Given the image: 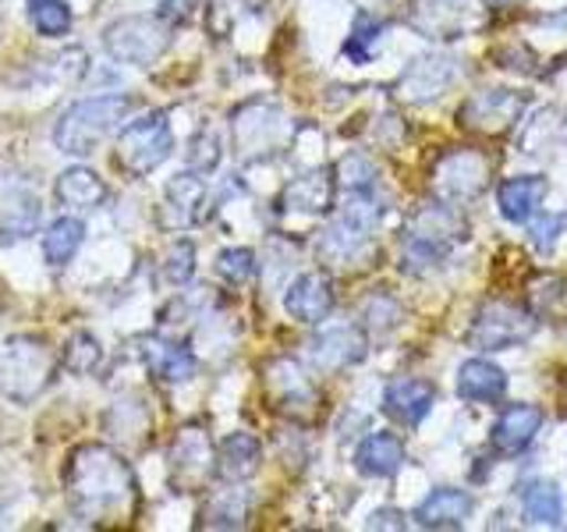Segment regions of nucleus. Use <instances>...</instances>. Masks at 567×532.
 <instances>
[{"mask_svg": "<svg viewBox=\"0 0 567 532\" xmlns=\"http://www.w3.org/2000/svg\"><path fill=\"white\" fill-rule=\"evenodd\" d=\"M64 490L75 519L85 525H124L138 511L135 472L106 443H82L68 458Z\"/></svg>", "mask_w": 567, "mask_h": 532, "instance_id": "1", "label": "nucleus"}, {"mask_svg": "<svg viewBox=\"0 0 567 532\" xmlns=\"http://www.w3.org/2000/svg\"><path fill=\"white\" fill-rule=\"evenodd\" d=\"M61 359L47 341L29 334L8 337L0 345V395L14 405H29L58 380Z\"/></svg>", "mask_w": 567, "mask_h": 532, "instance_id": "2", "label": "nucleus"}, {"mask_svg": "<svg viewBox=\"0 0 567 532\" xmlns=\"http://www.w3.org/2000/svg\"><path fill=\"white\" fill-rule=\"evenodd\" d=\"M135 111L132 96H93L71 103L61 114L58 129H53V142L64 156H89L106 135L121 129V121Z\"/></svg>", "mask_w": 567, "mask_h": 532, "instance_id": "3", "label": "nucleus"}, {"mask_svg": "<svg viewBox=\"0 0 567 532\" xmlns=\"http://www.w3.org/2000/svg\"><path fill=\"white\" fill-rule=\"evenodd\" d=\"M461 238H465V221H461L451 206L436 203L430 209H422L415 217V227L404 235V248H401L404 270H412V274L430 270V266H436L447 256V248Z\"/></svg>", "mask_w": 567, "mask_h": 532, "instance_id": "4", "label": "nucleus"}, {"mask_svg": "<svg viewBox=\"0 0 567 532\" xmlns=\"http://www.w3.org/2000/svg\"><path fill=\"white\" fill-rule=\"evenodd\" d=\"M174 150V132L164 111H150L128 121L117 135V167L132 177H146Z\"/></svg>", "mask_w": 567, "mask_h": 532, "instance_id": "5", "label": "nucleus"}, {"mask_svg": "<svg viewBox=\"0 0 567 532\" xmlns=\"http://www.w3.org/2000/svg\"><path fill=\"white\" fill-rule=\"evenodd\" d=\"M103 47L114 61L132 64V68H150L167 53L171 47V25L164 18L150 14H128L106 25Z\"/></svg>", "mask_w": 567, "mask_h": 532, "instance_id": "6", "label": "nucleus"}, {"mask_svg": "<svg viewBox=\"0 0 567 532\" xmlns=\"http://www.w3.org/2000/svg\"><path fill=\"white\" fill-rule=\"evenodd\" d=\"M167 469H171V487L177 493H199L206 483L217 475V448L206 433V426L188 422L177 430L171 451H167Z\"/></svg>", "mask_w": 567, "mask_h": 532, "instance_id": "7", "label": "nucleus"}, {"mask_svg": "<svg viewBox=\"0 0 567 532\" xmlns=\"http://www.w3.org/2000/svg\"><path fill=\"white\" fill-rule=\"evenodd\" d=\"M412 22L433 40H461L486 25V0H415Z\"/></svg>", "mask_w": 567, "mask_h": 532, "instance_id": "8", "label": "nucleus"}, {"mask_svg": "<svg viewBox=\"0 0 567 532\" xmlns=\"http://www.w3.org/2000/svg\"><path fill=\"white\" fill-rule=\"evenodd\" d=\"M536 330V319H532L528 309L511 306V301H486L483 309L475 313L472 324V345L483 351H501V348H514L532 337Z\"/></svg>", "mask_w": 567, "mask_h": 532, "instance_id": "9", "label": "nucleus"}, {"mask_svg": "<svg viewBox=\"0 0 567 532\" xmlns=\"http://www.w3.org/2000/svg\"><path fill=\"white\" fill-rule=\"evenodd\" d=\"M525 100L511 89H486L461 106V124L478 135H504L522 117Z\"/></svg>", "mask_w": 567, "mask_h": 532, "instance_id": "10", "label": "nucleus"}, {"mask_svg": "<svg viewBox=\"0 0 567 532\" xmlns=\"http://www.w3.org/2000/svg\"><path fill=\"white\" fill-rule=\"evenodd\" d=\"M486 182H489V164L475 150L447 153L436 167V188H440L443 200H451V203L478 200Z\"/></svg>", "mask_w": 567, "mask_h": 532, "instance_id": "11", "label": "nucleus"}, {"mask_svg": "<svg viewBox=\"0 0 567 532\" xmlns=\"http://www.w3.org/2000/svg\"><path fill=\"white\" fill-rule=\"evenodd\" d=\"M266 387H270V398L277 405V412L291 416V419H309L316 412L319 395L295 359L270 362V369H266Z\"/></svg>", "mask_w": 567, "mask_h": 532, "instance_id": "12", "label": "nucleus"}, {"mask_svg": "<svg viewBox=\"0 0 567 532\" xmlns=\"http://www.w3.org/2000/svg\"><path fill=\"white\" fill-rule=\"evenodd\" d=\"M436 401V387L419 377H398L383 390V412L401 426H419Z\"/></svg>", "mask_w": 567, "mask_h": 532, "instance_id": "13", "label": "nucleus"}, {"mask_svg": "<svg viewBox=\"0 0 567 532\" xmlns=\"http://www.w3.org/2000/svg\"><path fill=\"white\" fill-rule=\"evenodd\" d=\"M284 309H288L301 324H323L333 313V284L327 274H301L291 280L288 295H284Z\"/></svg>", "mask_w": 567, "mask_h": 532, "instance_id": "14", "label": "nucleus"}, {"mask_svg": "<svg viewBox=\"0 0 567 532\" xmlns=\"http://www.w3.org/2000/svg\"><path fill=\"white\" fill-rule=\"evenodd\" d=\"M543 426V412L536 405H511L493 422V448L501 454H522L536 440Z\"/></svg>", "mask_w": 567, "mask_h": 532, "instance_id": "15", "label": "nucleus"}, {"mask_svg": "<svg viewBox=\"0 0 567 532\" xmlns=\"http://www.w3.org/2000/svg\"><path fill=\"white\" fill-rule=\"evenodd\" d=\"M475 511V501L457 487H440L415 508V522L425 529H461Z\"/></svg>", "mask_w": 567, "mask_h": 532, "instance_id": "16", "label": "nucleus"}, {"mask_svg": "<svg viewBox=\"0 0 567 532\" xmlns=\"http://www.w3.org/2000/svg\"><path fill=\"white\" fill-rule=\"evenodd\" d=\"M262 466V443L252 433H230L217 448V475L224 483H245Z\"/></svg>", "mask_w": 567, "mask_h": 532, "instance_id": "17", "label": "nucleus"}, {"mask_svg": "<svg viewBox=\"0 0 567 532\" xmlns=\"http://www.w3.org/2000/svg\"><path fill=\"white\" fill-rule=\"evenodd\" d=\"M365 355V337L359 327H333L312 341V362L319 369H344Z\"/></svg>", "mask_w": 567, "mask_h": 532, "instance_id": "18", "label": "nucleus"}, {"mask_svg": "<svg viewBox=\"0 0 567 532\" xmlns=\"http://www.w3.org/2000/svg\"><path fill=\"white\" fill-rule=\"evenodd\" d=\"M333 185H337L333 174L319 167V171L295 177V182L284 188L280 203H284V209H291V213H327L330 203H333Z\"/></svg>", "mask_w": 567, "mask_h": 532, "instance_id": "19", "label": "nucleus"}, {"mask_svg": "<svg viewBox=\"0 0 567 532\" xmlns=\"http://www.w3.org/2000/svg\"><path fill=\"white\" fill-rule=\"evenodd\" d=\"M546 195V177L539 174H522V177H507V182L496 188V203H501V213L514 224H525L532 213L539 209Z\"/></svg>", "mask_w": 567, "mask_h": 532, "instance_id": "20", "label": "nucleus"}, {"mask_svg": "<svg viewBox=\"0 0 567 532\" xmlns=\"http://www.w3.org/2000/svg\"><path fill=\"white\" fill-rule=\"evenodd\" d=\"M507 390V372L489 359H468L457 369V395L465 401H501Z\"/></svg>", "mask_w": 567, "mask_h": 532, "instance_id": "21", "label": "nucleus"}, {"mask_svg": "<svg viewBox=\"0 0 567 532\" xmlns=\"http://www.w3.org/2000/svg\"><path fill=\"white\" fill-rule=\"evenodd\" d=\"M354 466L365 475L390 479L404 466V443L394 433H369L354 451Z\"/></svg>", "mask_w": 567, "mask_h": 532, "instance_id": "22", "label": "nucleus"}, {"mask_svg": "<svg viewBox=\"0 0 567 532\" xmlns=\"http://www.w3.org/2000/svg\"><path fill=\"white\" fill-rule=\"evenodd\" d=\"M454 79V61L447 58H422L415 68H408V75L401 79V96L412 103H425L436 93H443V85Z\"/></svg>", "mask_w": 567, "mask_h": 532, "instance_id": "23", "label": "nucleus"}, {"mask_svg": "<svg viewBox=\"0 0 567 532\" xmlns=\"http://www.w3.org/2000/svg\"><path fill=\"white\" fill-rule=\"evenodd\" d=\"M146 366L156 372L159 380L177 387V383H188L195 377V369H199V362H195V355L185 348V345H167V341H146Z\"/></svg>", "mask_w": 567, "mask_h": 532, "instance_id": "24", "label": "nucleus"}, {"mask_svg": "<svg viewBox=\"0 0 567 532\" xmlns=\"http://www.w3.org/2000/svg\"><path fill=\"white\" fill-rule=\"evenodd\" d=\"M58 200L75 209H96L106 200V185L96 171L89 167H68L58 174Z\"/></svg>", "mask_w": 567, "mask_h": 532, "instance_id": "25", "label": "nucleus"}, {"mask_svg": "<svg viewBox=\"0 0 567 532\" xmlns=\"http://www.w3.org/2000/svg\"><path fill=\"white\" fill-rule=\"evenodd\" d=\"M203 203H206V185H203V177H195L192 171L177 174L174 182L167 185V206L174 209V221L182 227L199 221V206Z\"/></svg>", "mask_w": 567, "mask_h": 532, "instance_id": "26", "label": "nucleus"}, {"mask_svg": "<svg viewBox=\"0 0 567 532\" xmlns=\"http://www.w3.org/2000/svg\"><path fill=\"white\" fill-rule=\"evenodd\" d=\"M85 238V224L79 217H61V221H53L50 231L43 235V256L50 266H64L75 259L79 253V245Z\"/></svg>", "mask_w": 567, "mask_h": 532, "instance_id": "27", "label": "nucleus"}, {"mask_svg": "<svg viewBox=\"0 0 567 532\" xmlns=\"http://www.w3.org/2000/svg\"><path fill=\"white\" fill-rule=\"evenodd\" d=\"M248 511H252V497L245 490H220L203 511L206 529H241Z\"/></svg>", "mask_w": 567, "mask_h": 532, "instance_id": "28", "label": "nucleus"}, {"mask_svg": "<svg viewBox=\"0 0 567 532\" xmlns=\"http://www.w3.org/2000/svg\"><path fill=\"white\" fill-rule=\"evenodd\" d=\"M525 519L539 525H560L564 519V497L554 483H532L525 490Z\"/></svg>", "mask_w": 567, "mask_h": 532, "instance_id": "29", "label": "nucleus"}, {"mask_svg": "<svg viewBox=\"0 0 567 532\" xmlns=\"http://www.w3.org/2000/svg\"><path fill=\"white\" fill-rule=\"evenodd\" d=\"M100 362H103V348H100V341L89 330H79L75 337H71L64 355H61V366L71 369V372H79V377L93 372Z\"/></svg>", "mask_w": 567, "mask_h": 532, "instance_id": "30", "label": "nucleus"}, {"mask_svg": "<svg viewBox=\"0 0 567 532\" xmlns=\"http://www.w3.org/2000/svg\"><path fill=\"white\" fill-rule=\"evenodd\" d=\"M29 22L43 35H64L71 29L68 0H29Z\"/></svg>", "mask_w": 567, "mask_h": 532, "instance_id": "31", "label": "nucleus"}, {"mask_svg": "<svg viewBox=\"0 0 567 532\" xmlns=\"http://www.w3.org/2000/svg\"><path fill=\"white\" fill-rule=\"evenodd\" d=\"M337 182H341L348 192H369L372 182H377V167H372L369 156L348 153L341 164H337Z\"/></svg>", "mask_w": 567, "mask_h": 532, "instance_id": "32", "label": "nucleus"}, {"mask_svg": "<svg viewBox=\"0 0 567 532\" xmlns=\"http://www.w3.org/2000/svg\"><path fill=\"white\" fill-rule=\"evenodd\" d=\"M217 274L227 280V284H245L256 277V253L252 248H224L217 256Z\"/></svg>", "mask_w": 567, "mask_h": 532, "instance_id": "33", "label": "nucleus"}, {"mask_svg": "<svg viewBox=\"0 0 567 532\" xmlns=\"http://www.w3.org/2000/svg\"><path fill=\"white\" fill-rule=\"evenodd\" d=\"M380 32L383 25L377 22V18H369V14H359V22H354V32H351V40L344 43V53L351 61H369L372 58V43L380 40Z\"/></svg>", "mask_w": 567, "mask_h": 532, "instance_id": "34", "label": "nucleus"}, {"mask_svg": "<svg viewBox=\"0 0 567 532\" xmlns=\"http://www.w3.org/2000/svg\"><path fill=\"white\" fill-rule=\"evenodd\" d=\"M192 274H195V248L192 242H177L164 259V277L182 288V284L192 280Z\"/></svg>", "mask_w": 567, "mask_h": 532, "instance_id": "35", "label": "nucleus"}, {"mask_svg": "<svg viewBox=\"0 0 567 532\" xmlns=\"http://www.w3.org/2000/svg\"><path fill=\"white\" fill-rule=\"evenodd\" d=\"M188 164L195 171H213L220 164V142L213 132H203V135H195L192 142V150H188Z\"/></svg>", "mask_w": 567, "mask_h": 532, "instance_id": "36", "label": "nucleus"}, {"mask_svg": "<svg viewBox=\"0 0 567 532\" xmlns=\"http://www.w3.org/2000/svg\"><path fill=\"white\" fill-rule=\"evenodd\" d=\"M398 316H401V306H398V301L394 298H390V295H377V298H372L369 301V306H365V324L369 327H394L398 324Z\"/></svg>", "mask_w": 567, "mask_h": 532, "instance_id": "37", "label": "nucleus"}, {"mask_svg": "<svg viewBox=\"0 0 567 532\" xmlns=\"http://www.w3.org/2000/svg\"><path fill=\"white\" fill-rule=\"evenodd\" d=\"M567 227V213H560V217H543L539 224H532V245L539 248V253H549V248L557 245V238H560V231Z\"/></svg>", "mask_w": 567, "mask_h": 532, "instance_id": "38", "label": "nucleus"}, {"mask_svg": "<svg viewBox=\"0 0 567 532\" xmlns=\"http://www.w3.org/2000/svg\"><path fill=\"white\" fill-rule=\"evenodd\" d=\"M203 8V0H159V18L167 25H185Z\"/></svg>", "mask_w": 567, "mask_h": 532, "instance_id": "39", "label": "nucleus"}, {"mask_svg": "<svg viewBox=\"0 0 567 532\" xmlns=\"http://www.w3.org/2000/svg\"><path fill=\"white\" fill-rule=\"evenodd\" d=\"M404 529V522H401V514L394 511V508H390V511H377V514H372V519H369V529Z\"/></svg>", "mask_w": 567, "mask_h": 532, "instance_id": "40", "label": "nucleus"}]
</instances>
